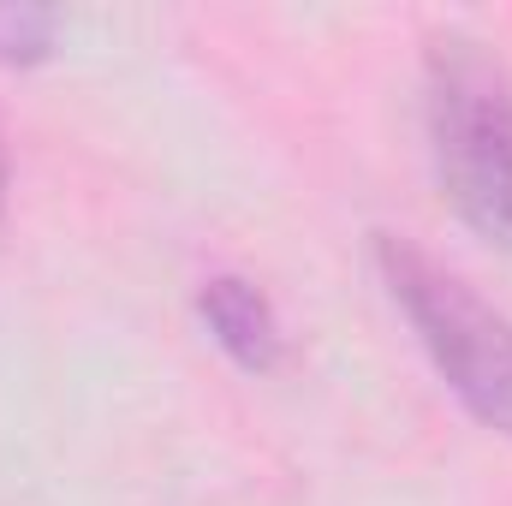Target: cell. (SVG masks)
<instances>
[{
	"label": "cell",
	"instance_id": "cell-1",
	"mask_svg": "<svg viewBox=\"0 0 512 506\" xmlns=\"http://www.w3.org/2000/svg\"><path fill=\"white\" fill-rule=\"evenodd\" d=\"M423 120L441 197L453 215L483 233L489 245L512 251V78L507 66L447 30L429 42L423 60Z\"/></svg>",
	"mask_w": 512,
	"mask_h": 506
},
{
	"label": "cell",
	"instance_id": "cell-2",
	"mask_svg": "<svg viewBox=\"0 0 512 506\" xmlns=\"http://www.w3.org/2000/svg\"><path fill=\"white\" fill-rule=\"evenodd\" d=\"M376 268L405 322L417 328L429 364L465 399V411L495 435H512V322L411 239L376 233Z\"/></svg>",
	"mask_w": 512,
	"mask_h": 506
},
{
	"label": "cell",
	"instance_id": "cell-3",
	"mask_svg": "<svg viewBox=\"0 0 512 506\" xmlns=\"http://www.w3.org/2000/svg\"><path fill=\"white\" fill-rule=\"evenodd\" d=\"M197 310H203L209 334L221 340V352H227L239 370L268 376V370L280 364L286 334H280V322H274V304L256 292L251 280H239V274H215V280H203Z\"/></svg>",
	"mask_w": 512,
	"mask_h": 506
},
{
	"label": "cell",
	"instance_id": "cell-4",
	"mask_svg": "<svg viewBox=\"0 0 512 506\" xmlns=\"http://www.w3.org/2000/svg\"><path fill=\"white\" fill-rule=\"evenodd\" d=\"M54 12L48 6H0V60L6 66H30L54 48Z\"/></svg>",
	"mask_w": 512,
	"mask_h": 506
},
{
	"label": "cell",
	"instance_id": "cell-5",
	"mask_svg": "<svg viewBox=\"0 0 512 506\" xmlns=\"http://www.w3.org/2000/svg\"><path fill=\"white\" fill-rule=\"evenodd\" d=\"M0 197H6V149H0Z\"/></svg>",
	"mask_w": 512,
	"mask_h": 506
}]
</instances>
